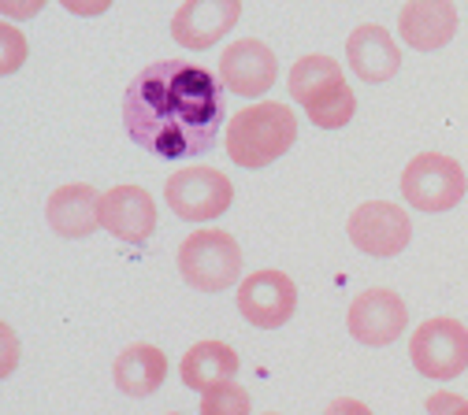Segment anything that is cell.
Returning a JSON list of instances; mask_svg holds the SVG:
<instances>
[{
  "label": "cell",
  "mask_w": 468,
  "mask_h": 415,
  "mask_svg": "<svg viewBox=\"0 0 468 415\" xmlns=\"http://www.w3.org/2000/svg\"><path fill=\"white\" fill-rule=\"evenodd\" d=\"M131 141L164 160H190L216 149L223 130L219 78L190 59L149 64L123 93Z\"/></svg>",
  "instance_id": "obj_1"
},
{
  "label": "cell",
  "mask_w": 468,
  "mask_h": 415,
  "mask_svg": "<svg viewBox=\"0 0 468 415\" xmlns=\"http://www.w3.org/2000/svg\"><path fill=\"white\" fill-rule=\"evenodd\" d=\"M298 141V119L286 104L261 100L253 108H242L230 115L227 123V156L239 167H268L275 163L286 149Z\"/></svg>",
  "instance_id": "obj_2"
},
{
  "label": "cell",
  "mask_w": 468,
  "mask_h": 415,
  "mask_svg": "<svg viewBox=\"0 0 468 415\" xmlns=\"http://www.w3.org/2000/svg\"><path fill=\"white\" fill-rule=\"evenodd\" d=\"M179 275L197 293H223L242 278V249L227 230H194L179 245Z\"/></svg>",
  "instance_id": "obj_3"
},
{
  "label": "cell",
  "mask_w": 468,
  "mask_h": 415,
  "mask_svg": "<svg viewBox=\"0 0 468 415\" xmlns=\"http://www.w3.org/2000/svg\"><path fill=\"white\" fill-rule=\"evenodd\" d=\"M464 190H468V178L461 163L442 152H420L401 171V197L409 201V208H420L428 215L457 208Z\"/></svg>",
  "instance_id": "obj_4"
},
{
  "label": "cell",
  "mask_w": 468,
  "mask_h": 415,
  "mask_svg": "<svg viewBox=\"0 0 468 415\" xmlns=\"http://www.w3.org/2000/svg\"><path fill=\"white\" fill-rule=\"evenodd\" d=\"M164 201L186 223H208V219H219L230 208L234 186H230V178L216 167H186V171H175L167 178Z\"/></svg>",
  "instance_id": "obj_5"
},
{
  "label": "cell",
  "mask_w": 468,
  "mask_h": 415,
  "mask_svg": "<svg viewBox=\"0 0 468 415\" xmlns=\"http://www.w3.org/2000/svg\"><path fill=\"white\" fill-rule=\"evenodd\" d=\"M409 356L424 379L450 382L468 368V327L457 319H428L409 337Z\"/></svg>",
  "instance_id": "obj_6"
},
{
  "label": "cell",
  "mask_w": 468,
  "mask_h": 415,
  "mask_svg": "<svg viewBox=\"0 0 468 415\" xmlns=\"http://www.w3.org/2000/svg\"><path fill=\"white\" fill-rule=\"evenodd\" d=\"M346 233L361 253L387 260V256H398L409 245V237H413V223H409L401 204L368 201V204L354 208V215H349V223H346Z\"/></svg>",
  "instance_id": "obj_7"
},
{
  "label": "cell",
  "mask_w": 468,
  "mask_h": 415,
  "mask_svg": "<svg viewBox=\"0 0 468 415\" xmlns=\"http://www.w3.org/2000/svg\"><path fill=\"white\" fill-rule=\"evenodd\" d=\"M239 312L250 327L275 330L298 312V285L282 271H253L239 285Z\"/></svg>",
  "instance_id": "obj_8"
},
{
  "label": "cell",
  "mask_w": 468,
  "mask_h": 415,
  "mask_svg": "<svg viewBox=\"0 0 468 415\" xmlns=\"http://www.w3.org/2000/svg\"><path fill=\"white\" fill-rule=\"evenodd\" d=\"M346 323H349V334L361 345H390L409 327V308L394 289L376 285V289H365L361 296H354Z\"/></svg>",
  "instance_id": "obj_9"
},
{
  "label": "cell",
  "mask_w": 468,
  "mask_h": 415,
  "mask_svg": "<svg viewBox=\"0 0 468 415\" xmlns=\"http://www.w3.org/2000/svg\"><path fill=\"white\" fill-rule=\"evenodd\" d=\"M275 78H279V64H275V52L264 41L242 37L223 48V59H219L223 89L239 97H261L275 86Z\"/></svg>",
  "instance_id": "obj_10"
},
{
  "label": "cell",
  "mask_w": 468,
  "mask_h": 415,
  "mask_svg": "<svg viewBox=\"0 0 468 415\" xmlns=\"http://www.w3.org/2000/svg\"><path fill=\"white\" fill-rule=\"evenodd\" d=\"M242 16V0H186L171 19V37L183 48H212L223 34L234 30Z\"/></svg>",
  "instance_id": "obj_11"
},
{
  "label": "cell",
  "mask_w": 468,
  "mask_h": 415,
  "mask_svg": "<svg viewBox=\"0 0 468 415\" xmlns=\"http://www.w3.org/2000/svg\"><path fill=\"white\" fill-rule=\"evenodd\" d=\"M101 226L120 242L142 245L156 230V204L142 186H115L101 197Z\"/></svg>",
  "instance_id": "obj_12"
},
{
  "label": "cell",
  "mask_w": 468,
  "mask_h": 415,
  "mask_svg": "<svg viewBox=\"0 0 468 415\" xmlns=\"http://www.w3.org/2000/svg\"><path fill=\"white\" fill-rule=\"evenodd\" d=\"M398 30H401V41L417 52L450 45L457 34L453 0H405L398 12Z\"/></svg>",
  "instance_id": "obj_13"
},
{
  "label": "cell",
  "mask_w": 468,
  "mask_h": 415,
  "mask_svg": "<svg viewBox=\"0 0 468 415\" xmlns=\"http://www.w3.org/2000/svg\"><path fill=\"white\" fill-rule=\"evenodd\" d=\"M346 59H349V67H354L357 78L387 82L401 67V48H398V41L379 23H365V26H357L354 34H349Z\"/></svg>",
  "instance_id": "obj_14"
},
{
  "label": "cell",
  "mask_w": 468,
  "mask_h": 415,
  "mask_svg": "<svg viewBox=\"0 0 468 415\" xmlns=\"http://www.w3.org/2000/svg\"><path fill=\"white\" fill-rule=\"evenodd\" d=\"M45 215L60 237H90L101 226V193L90 182L60 186L48 197Z\"/></svg>",
  "instance_id": "obj_15"
},
{
  "label": "cell",
  "mask_w": 468,
  "mask_h": 415,
  "mask_svg": "<svg viewBox=\"0 0 468 415\" xmlns=\"http://www.w3.org/2000/svg\"><path fill=\"white\" fill-rule=\"evenodd\" d=\"M115 386L127 397H149L164 386L167 375V356L156 345H127L115 356Z\"/></svg>",
  "instance_id": "obj_16"
},
{
  "label": "cell",
  "mask_w": 468,
  "mask_h": 415,
  "mask_svg": "<svg viewBox=\"0 0 468 415\" xmlns=\"http://www.w3.org/2000/svg\"><path fill=\"white\" fill-rule=\"evenodd\" d=\"M242 360L239 352H234L230 345L223 341H197L186 356H183V386L190 389H212L219 382H230L234 375H239Z\"/></svg>",
  "instance_id": "obj_17"
},
{
  "label": "cell",
  "mask_w": 468,
  "mask_h": 415,
  "mask_svg": "<svg viewBox=\"0 0 468 415\" xmlns=\"http://www.w3.org/2000/svg\"><path fill=\"white\" fill-rule=\"evenodd\" d=\"M346 82L342 78V67L338 59L324 56V52H313V56H302L294 67H290V78H286V89L294 97L302 108H309L316 97H324L331 86Z\"/></svg>",
  "instance_id": "obj_18"
},
{
  "label": "cell",
  "mask_w": 468,
  "mask_h": 415,
  "mask_svg": "<svg viewBox=\"0 0 468 415\" xmlns=\"http://www.w3.org/2000/svg\"><path fill=\"white\" fill-rule=\"evenodd\" d=\"M250 408H253V400H250L246 386H239L234 379L201 393V415H250Z\"/></svg>",
  "instance_id": "obj_19"
},
{
  "label": "cell",
  "mask_w": 468,
  "mask_h": 415,
  "mask_svg": "<svg viewBox=\"0 0 468 415\" xmlns=\"http://www.w3.org/2000/svg\"><path fill=\"white\" fill-rule=\"evenodd\" d=\"M0 41H5V64H0V71L12 75V71L23 67V59H27V41H23V34L12 23L0 26Z\"/></svg>",
  "instance_id": "obj_20"
},
{
  "label": "cell",
  "mask_w": 468,
  "mask_h": 415,
  "mask_svg": "<svg viewBox=\"0 0 468 415\" xmlns=\"http://www.w3.org/2000/svg\"><path fill=\"white\" fill-rule=\"evenodd\" d=\"M45 8V0H0V12H5V19L12 23H23V19H34L37 12Z\"/></svg>",
  "instance_id": "obj_21"
},
{
  "label": "cell",
  "mask_w": 468,
  "mask_h": 415,
  "mask_svg": "<svg viewBox=\"0 0 468 415\" xmlns=\"http://www.w3.org/2000/svg\"><path fill=\"white\" fill-rule=\"evenodd\" d=\"M428 411L431 415H468V400L453 397V393H435V397H428Z\"/></svg>",
  "instance_id": "obj_22"
},
{
  "label": "cell",
  "mask_w": 468,
  "mask_h": 415,
  "mask_svg": "<svg viewBox=\"0 0 468 415\" xmlns=\"http://www.w3.org/2000/svg\"><path fill=\"white\" fill-rule=\"evenodd\" d=\"M60 5H64L71 16H86V19H93V16H104V12L112 8V0H60Z\"/></svg>",
  "instance_id": "obj_23"
},
{
  "label": "cell",
  "mask_w": 468,
  "mask_h": 415,
  "mask_svg": "<svg viewBox=\"0 0 468 415\" xmlns=\"http://www.w3.org/2000/svg\"><path fill=\"white\" fill-rule=\"evenodd\" d=\"M324 415H372V408L361 404V400H354V397H338V400L327 404Z\"/></svg>",
  "instance_id": "obj_24"
},
{
  "label": "cell",
  "mask_w": 468,
  "mask_h": 415,
  "mask_svg": "<svg viewBox=\"0 0 468 415\" xmlns=\"http://www.w3.org/2000/svg\"><path fill=\"white\" fill-rule=\"evenodd\" d=\"M268 415H279V411H268Z\"/></svg>",
  "instance_id": "obj_25"
}]
</instances>
